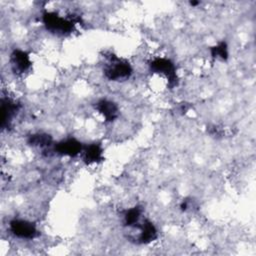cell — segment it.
<instances>
[{"instance_id": "1", "label": "cell", "mask_w": 256, "mask_h": 256, "mask_svg": "<svg viewBox=\"0 0 256 256\" xmlns=\"http://www.w3.org/2000/svg\"><path fill=\"white\" fill-rule=\"evenodd\" d=\"M10 230L16 237L22 239H33L37 235L35 224L27 220L15 219L11 221Z\"/></svg>"}, {"instance_id": "2", "label": "cell", "mask_w": 256, "mask_h": 256, "mask_svg": "<svg viewBox=\"0 0 256 256\" xmlns=\"http://www.w3.org/2000/svg\"><path fill=\"white\" fill-rule=\"evenodd\" d=\"M131 71L128 63L116 58L108 64L105 73L110 80H124L130 76Z\"/></svg>"}, {"instance_id": "3", "label": "cell", "mask_w": 256, "mask_h": 256, "mask_svg": "<svg viewBox=\"0 0 256 256\" xmlns=\"http://www.w3.org/2000/svg\"><path fill=\"white\" fill-rule=\"evenodd\" d=\"M43 20L47 29H49L52 32L65 33L71 30L73 27L72 22L67 21L66 19L60 17L56 13H45L43 16Z\"/></svg>"}, {"instance_id": "4", "label": "cell", "mask_w": 256, "mask_h": 256, "mask_svg": "<svg viewBox=\"0 0 256 256\" xmlns=\"http://www.w3.org/2000/svg\"><path fill=\"white\" fill-rule=\"evenodd\" d=\"M151 69L156 72L164 74L169 81H173L175 79V67L173 63L167 59H156L151 63Z\"/></svg>"}, {"instance_id": "5", "label": "cell", "mask_w": 256, "mask_h": 256, "mask_svg": "<svg viewBox=\"0 0 256 256\" xmlns=\"http://www.w3.org/2000/svg\"><path fill=\"white\" fill-rule=\"evenodd\" d=\"M56 150L58 153H61L63 155L75 156L81 152L82 146L81 143L75 139H67L58 143Z\"/></svg>"}, {"instance_id": "6", "label": "cell", "mask_w": 256, "mask_h": 256, "mask_svg": "<svg viewBox=\"0 0 256 256\" xmlns=\"http://www.w3.org/2000/svg\"><path fill=\"white\" fill-rule=\"evenodd\" d=\"M11 61L14 70H17L18 72H24L30 66V59L28 54L21 50H15L12 53Z\"/></svg>"}, {"instance_id": "7", "label": "cell", "mask_w": 256, "mask_h": 256, "mask_svg": "<svg viewBox=\"0 0 256 256\" xmlns=\"http://www.w3.org/2000/svg\"><path fill=\"white\" fill-rule=\"evenodd\" d=\"M97 109L106 118V120H112L117 115V107L111 101H107V100L100 101L97 105Z\"/></svg>"}, {"instance_id": "8", "label": "cell", "mask_w": 256, "mask_h": 256, "mask_svg": "<svg viewBox=\"0 0 256 256\" xmlns=\"http://www.w3.org/2000/svg\"><path fill=\"white\" fill-rule=\"evenodd\" d=\"M84 155H85V160H87L88 162H95L101 158L102 149L100 148L99 145L92 144L84 151Z\"/></svg>"}, {"instance_id": "9", "label": "cell", "mask_w": 256, "mask_h": 256, "mask_svg": "<svg viewBox=\"0 0 256 256\" xmlns=\"http://www.w3.org/2000/svg\"><path fill=\"white\" fill-rule=\"evenodd\" d=\"M51 139L48 135H34L32 136L31 138V143L33 145H37V146H46V145H49Z\"/></svg>"}, {"instance_id": "10", "label": "cell", "mask_w": 256, "mask_h": 256, "mask_svg": "<svg viewBox=\"0 0 256 256\" xmlns=\"http://www.w3.org/2000/svg\"><path fill=\"white\" fill-rule=\"evenodd\" d=\"M213 55L216 57L225 58L227 56V46L225 43H220L213 49Z\"/></svg>"}]
</instances>
